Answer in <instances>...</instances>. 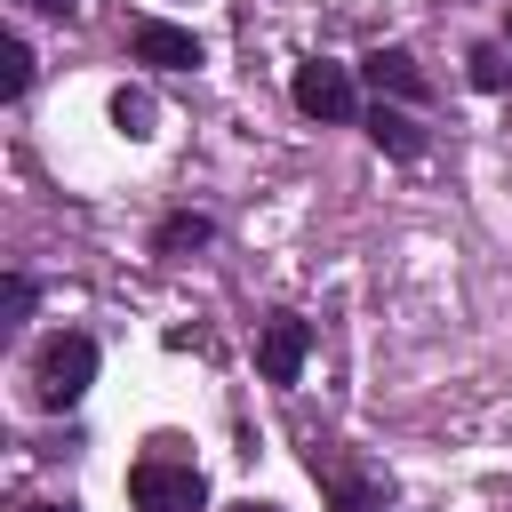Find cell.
Instances as JSON below:
<instances>
[{"mask_svg":"<svg viewBox=\"0 0 512 512\" xmlns=\"http://www.w3.org/2000/svg\"><path fill=\"white\" fill-rule=\"evenodd\" d=\"M16 8H32V16H72L80 0H16Z\"/></svg>","mask_w":512,"mask_h":512,"instance_id":"obj_14","label":"cell"},{"mask_svg":"<svg viewBox=\"0 0 512 512\" xmlns=\"http://www.w3.org/2000/svg\"><path fill=\"white\" fill-rule=\"evenodd\" d=\"M128 496H136V512H208V480L192 456H136Z\"/></svg>","mask_w":512,"mask_h":512,"instance_id":"obj_2","label":"cell"},{"mask_svg":"<svg viewBox=\"0 0 512 512\" xmlns=\"http://www.w3.org/2000/svg\"><path fill=\"white\" fill-rule=\"evenodd\" d=\"M288 96H296V112H312V120H360V80H352V64H336V56H304L296 80H288Z\"/></svg>","mask_w":512,"mask_h":512,"instance_id":"obj_3","label":"cell"},{"mask_svg":"<svg viewBox=\"0 0 512 512\" xmlns=\"http://www.w3.org/2000/svg\"><path fill=\"white\" fill-rule=\"evenodd\" d=\"M216 240V224L200 216V208H176L160 232H152V256H192V248H208Z\"/></svg>","mask_w":512,"mask_h":512,"instance_id":"obj_9","label":"cell"},{"mask_svg":"<svg viewBox=\"0 0 512 512\" xmlns=\"http://www.w3.org/2000/svg\"><path fill=\"white\" fill-rule=\"evenodd\" d=\"M232 512H280V504H256V496H248V504H232Z\"/></svg>","mask_w":512,"mask_h":512,"instance_id":"obj_15","label":"cell"},{"mask_svg":"<svg viewBox=\"0 0 512 512\" xmlns=\"http://www.w3.org/2000/svg\"><path fill=\"white\" fill-rule=\"evenodd\" d=\"M24 88H32V48L8 32L0 40V96H24Z\"/></svg>","mask_w":512,"mask_h":512,"instance_id":"obj_12","label":"cell"},{"mask_svg":"<svg viewBox=\"0 0 512 512\" xmlns=\"http://www.w3.org/2000/svg\"><path fill=\"white\" fill-rule=\"evenodd\" d=\"M312 480H328V504L336 512H392V496L376 488V480H360V472H344L328 448H312Z\"/></svg>","mask_w":512,"mask_h":512,"instance_id":"obj_7","label":"cell"},{"mask_svg":"<svg viewBox=\"0 0 512 512\" xmlns=\"http://www.w3.org/2000/svg\"><path fill=\"white\" fill-rule=\"evenodd\" d=\"M24 512H80V504H24Z\"/></svg>","mask_w":512,"mask_h":512,"instance_id":"obj_16","label":"cell"},{"mask_svg":"<svg viewBox=\"0 0 512 512\" xmlns=\"http://www.w3.org/2000/svg\"><path fill=\"white\" fill-rule=\"evenodd\" d=\"M368 136H376V152H392V160H424V144H432V136H424L400 104H384V96H376V112H368Z\"/></svg>","mask_w":512,"mask_h":512,"instance_id":"obj_8","label":"cell"},{"mask_svg":"<svg viewBox=\"0 0 512 512\" xmlns=\"http://www.w3.org/2000/svg\"><path fill=\"white\" fill-rule=\"evenodd\" d=\"M360 80H368L376 96H400V104H432V80L416 72V56H408V48H368V56H360Z\"/></svg>","mask_w":512,"mask_h":512,"instance_id":"obj_6","label":"cell"},{"mask_svg":"<svg viewBox=\"0 0 512 512\" xmlns=\"http://www.w3.org/2000/svg\"><path fill=\"white\" fill-rule=\"evenodd\" d=\"M304 352H312V320L272 312L264 336H256V368H264V384H296V376H304Z\"/></svg>","mask_w":512,"mask_h":512,"instance_id":"obj_4","label":"cell"},{"mask_svg":"<svg viewBox=\"0 0 512 512\" xmlns=\"http://www.w3.org/2000/svg\"><path fill=\"white\" fill-rule=\"evenodd\" d=\"M128 56L152 64V72H200V40H192L184 24H168V16H144V24L128 32Z\"/></svg>","mask_w":512,"mask_h":512,"instance_id":"obj_5","label":"cell"},{"mask_svg":"<svg viewBox=\"0 0 512 512\" xmlns=\"http://www.w3.org/2000/svg\"><path fill=\"white\" fill-rule=\"evenodd\" d=\"M96 384V336H80V328H64V336H48L40 352H32V408H72L80 392Z\"/></svg>","mask_w":512,"mask_h":512,"instance_id":"obj_1","label":"cell"},{"mask_svg":"<svg viewBox=\"0 0 512 512\" xmlns=\"http://www.w3.org/2000/svg\"><path fill=\"white\" fill-rule=\"evenodd\" d=\"M464 64H472V88H480V96H504V88H512V56H504V48H472Z\"/></svg>","mask_w":512,"mask_h":512,"instance_id":"obj_11","label":"cell"},{"mask_svg":"<svg viewBox=\"0 0 512 512\" xmlns=\"http://www.w3.org/2000/svg\"><path fill=\"white\" fill-rule=\"evenodd\" d=\"M152 120H160V112H152V96H144V88H120V96H112V128H120L128 144H144V136H152Z\"/></svg>","mask_w":512,"mask_h":512,"instance_id":"obj_10","label":"cell"},{"mask_svg":"<svg viewBox=\"0 0 512 512\" xmlns=\"http://www.w3.org/2000/svg\"><path fill=\"white\" fill-rule=\"evenodd\" d=\"M40 304V288H32V272H8V320H24Z\"/></svg>","mask_w":512,"mask_h":512,"instance_id":"obj_13","label":"cell"}]
</instances>
